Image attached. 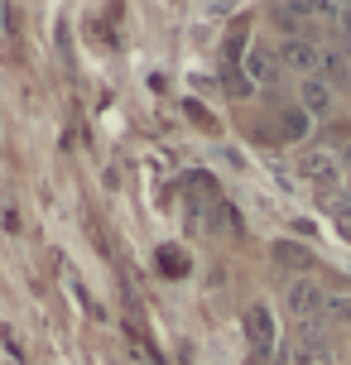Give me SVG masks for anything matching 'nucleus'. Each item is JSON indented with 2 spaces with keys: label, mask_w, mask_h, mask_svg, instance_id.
<instances>
[{
  "label": "nucleus",
  "mask_w": 351,
  "mask_h": 365,
  "mask_svg": "<svg viewBox=\"0 0 351 365\" xmlns=\"http://www.w3.org/2000/svg\"><path fill=\"white\" fill-rule=\"evenodd\" d=\"M298 173H303V178H308V187H317V192H322L327 202L337 197V187H342V178H347V168H342V154H332V149H322V145L303 154Z\"/></svg>",
  "instance_id": "f257e3e1"
},
{
  "label": "nucleus",
  "mask_w": 351,
  "mask_h": 365,
  "mask_svg": "<svg viewBox=\"0 0 351 365\" xmlns=\"http://www.w3.org/2000/svg\"><path fill=\"white\" fill-rule=\"evenodd\" d=\"M279 63H284V68H294V73H303V77H317V73H322V43H317V38H308V34L284 38Z\"/></svg>",
  "instance_id": "f03ea898"
},
{
  "label": "nucleus",
  "mask_w": 351,
  "mask_h": 365,
  "mask_svg": "<svg viewBox=\"0 0 351 365\" xmlns=\"http://www.w3.org/2000/svg\"><path fill=\"white\" fill-rule=\"evenodd\" d=\"M337 106V87L327 82V77H303V87H298V110L308 115V120H317V115H332Z\"/></svg>",
  "instance_id": "7ed1b4c3"
},
{
  "label": "nucleus",
  "mask_w": 351,
  "mask_h": 365,
  "mask_svg": "<svg viewBox=\"0 0 351 365\" xmlns=\"http://www.w3.org/2000/svg\"><path fill=\"white\" fill-rule=\"evenodd\" d=\"M284 303H289V312H294V322H313V317H322V303H327V293L317 289L313 279H294Z\"/></svg>",
  "instance_id": "20e7f679"
},
{
  "label": "nucleus",
  "mask_w": 351,
  "mask_h": 365,
  "mask_svg": "<svg viewBox=\"0 0 351 365\" xmlns=\"http://www.w3.org/2000/svg\"><path fill=\"white\" fill-rule=\"evenodd\" d=\"M245 82L250 87H275L279 82V53H270L265 43H250L245 48Z\"/></svg>",
  "instance_id": "39448f33"
},
{
  "label": "nucleus",
  "mask_w": 351,
  "mask_h": 365,
  "mask_svg": "<svg viewBox=\"0 0 351 365\" xmlns=\"http://www.w3.org/2000/svg\"><path fill=\"white\" fill-rule=\"evenodd\" d=\"M245 331H250L255 356H270V346H275V317H270L265 303H250V308H245Z\"/></svg>",
  "instance_id": "423d86ee"
},
{
  "label": "nucleus",
  "mask_w": 351,
  "mask_h": 365,
  "mask_svg": "<svg viewBox=\"0 0 351 365\" xmlns=\"http://www.w3.org/2000/svg\"><path fill=\"white\" fill-rule=\"evenodd\" d=\"M270 19H279V24L289 29V38H298L303 19H313V0H298V5H275V10H270Z\"/></svg>",
  "instance_id": "0eeeda50"
},
{
  "label": "nucleus",
  "mask_w": 351,
  "mask_h": 365,
  "mask_svg": "<svg viewBox=\"0 0 351 365\" xmlns=\"http://www.w3.org/2000/svg\"><path fill=\"white\" fill-rule=\"evenodd\" d=\"M294 365H337L332 341H294Z\"/></svg>",
  "instance_id": "6e6552de"
},
{
  "label": "nucleus",
  "mask_w": 351,
  "mask_h": 365,
  "mask_svg": "<svg viewBox=\"0 0 351 365\" xmlns=\"http://www.w3.org/2000/svg\"><path fill=\"white\" fill-rule=\"evenodd\" d=\"M308 130H313V120H308L298 106L279 110V135H284V140H308Z\"/></svg>",
  "instance_id": "1a4fd4ad"
},
{
  "label": "nucleus",
  "mask_w": 351,
  "mask_h": 365,
  "mask_svg": "<svg viewBox=\"0 0 351 365\" xmlns=\"http://www.w3.org/2000/svg\"><path fill=\"white\" fill-rule=\"evenodd\" d=\"M322 68H327V82L332 87H342L351 77V58H347V48H322Z\"/></svg>",
  "instance_id": "9d476101"
},
{
  "label": "nucleus",
  "mask_w": 351,
  "mask_h": 365,
  "mask_svg": "<svg viewBox=\"0 0 351 365\" xmlns=\"http://www.w3.org/2000/svg\"><path fill=\"white\" fill-rule=\"evenodd\" d=\"M275 259H279V264H289V269H308V264H313L308 245H298V240H279V245H275Z\"/></svg>",
  "instance_id": "9b49d317"
},
{
  "label": "nucleus",
  "mask_w": 351,
  "mask_h": 365,
  "mask_svg": "<svg viewBox=\"0 0 351 365\" xmlns=\"http://www.w3.org/2000/svg\"><path fill=\"white\" fill-rule=\"evenodd\" d=\"M332 322H351V298L342 293H327V303H322V327H332Z\"/></svg>",
  "instance_id": "f8f14e48"
},
{
  "label": "nucleus",
  "mask_w": 351,
  "mask_h": 365,
  "mask_svg": "<svg viewBox=\"0 0 351 365\" xmlns=\"http://www.w3.org/2000/svg\"><path fill=\"white\" fill-rule=\"evenodd\" d=\"M332 226H337V236L351 240V202H337L332 197Z\"/></svg>",
  "instance_id": "ddd939ff"
},
{
  "label": "nucleus",
  "mask_w": 351,
  "mask_h": 365,
  "mask_svg": "<svg viewBox=\"0 0 351 365\" xmlns=\"http://www.w3.org/2000/svg\"><path fill=\"white\" fill-rule=\"evenodd\" d=\"M337 29H342V48H351V5H342V24Z\"/></svg>",
  "instance_id": "4468645a"
},
{
  "label": "nucleus",
  "mask_w": 351,
  "mask_h": 365,
  "mask_svg": "<svg viewBox=\"0 0 351 365\" xmlns=\"http://www.w3.org/2000/svg\"><path fill=\"white\" fill-rule=\"evenodd\" d=\"M188 115H193V120H198V125H207V130H212V115H207L203 106H188Z\"/></svg>",
  "instance_id": "2eb2a0df"
},
{
  "label": "nucleus",
  "mask_w": 351,
  "mask_h": 365,
  "mask_svg": "<svg viewBox=\"0 0 351 365\" xmlns=\"http://www.w3.org/2000/svg\"><path fill=\"white\" fill-rule=\"evenodd\" d=\"M342 168H351V140H347V149H342Z\"/></svg>",
  "instance_id": "dca6fc26"
}]
</instances>
